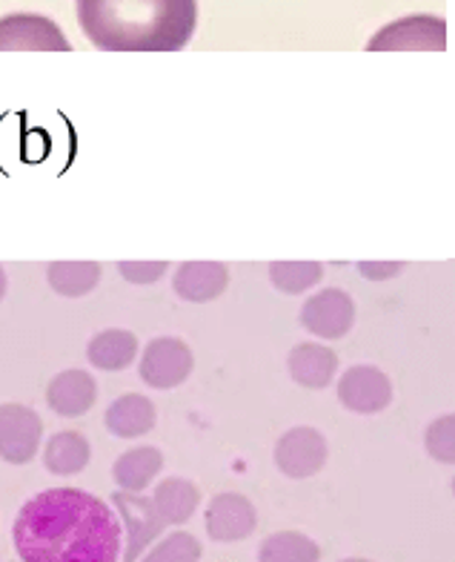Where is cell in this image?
I'll list each match as a JSON object with an SVG mask.
<instances>
[{"label": "cell", "instance_id": "6da1fadb", "mask_svg": "<svg viewBox=\"0 0 455 562\" xmlns=\"http://www.w3.org/2000/svg\"><path fill=\"white\" fill-rule=\"evenodd\" d=\"M21 562H118V514L78 488H49L23 505L12 528Z\"/></svg>", "mask_w": 455, "mask_h": 562}, {"label": "cell", "instance_id": "7a4b0ae2", "mask_svg": "<svg viewBox=\"0 0 455 562\" xmlns=\"http://www.w3.org/2000/svg\"><path fill=\"white\" fill-rule=\"evenodd\" d=\"M89 44L106 53H178L195 35V0H75Z\"/></svg>", "mask_w": 455, "mask_h": 562}, {"label": "cell", "instance_id": "3957f363", "mask_svg": "<svg viewBox=\"0 0 455 562\" xmlns=\"http://www.w3.org/2000/svg\"><path fill=\"white\" fill-rule=\"evenodd\" d=\"M115 514L121 519V531H124V548H121V560L138 562L140 554L152 546L163 533V519L155 510L152 499L144 494H129V491H118L112 496Z\"/></svg>", "mask_w": 455, "mask_h": 562}, {"label": "cell", "instance_id": "277c9868", "mask_svg": "<svg viewBox=\"0 0 455 562\" xmlns=\"http://www.w3.org/2000/svg\"><path fill=\"white\" fill-rule=\"evenodd\" d=\"M192 368H195V359H192L190 345L175 336L149 341L140 356V379L155 391H172V387L184 385Z\"/></svg>", "mask_w": 455, "mask_h": 562}, {"label": "cell", "instance_id": "5b68a950", "mask_svg": "<svg viewBox=\"0 0 455 562\" xmlns=\"http://www.w3.org/2000/svg\"><path fill=\"white\" fill-rule=\"evenodd\" d=\"M44 439V422L26 405H0V459L9 465L32 462Z\"/></svg>", "mask_w": 455, "mask_h": 562}, {"label": "cell", "instance_id": "8992f818", "mask_svg": "<svg viewBox=\"0 0 455 562\" xmlns=\"http://www.w3.org/2000/svg\"><path fill=\"white\" fill-rule=\"evenodd\" d=\"M338 400L353 414H382L393 402V382L373 364H355L338 379Z\"/></svg>", "mask_w": 455, "mask_h": 562}, {"label": "cell", "instance_id": "52a82bcc", "mask_svg": "<svg viewBox=\"0 0 455 562\" xmlns=\"http://www.w3.org/2000/svg\"><path fill=\"white\" fill-rule=\"evenodd\" d=\"M355 302L350 293L338 288H327L307 299L302 311V325L318 339H341L353 330Z\"/></svg>", "mask_w": 455, "mask_h": 562}, {"label": "cell", "instance_id": "ba28073f", "mask_svg": "<svg viewBox=\"0 0 455 562\" xmlns=\"http://www.w3.org/2000/svg\"><path fill=\"white\" fill-rule=\"evenodd\" d=\"M327 439L316 428H293L275 445V462L289 480L316 476L327 462Z\"/></svg>", "mask_w": 455, "mask_h": 562}, {"label": "cell", "instance_id": "9c48e42d", "mask_svg": "<svg viewBox=\"0 0 455 562\" xmlns=\"http://www.w3.org/2000/svg\"><path fill=\"white\" fill-rule=\"evenodd\" d=\"M258 526L255 505L241 494H218L206 508V533L215 542H241Z\"/></svg>", "mask_w": 455, "mask_h": 562}, {"label": "cell", "instance_id": "30bf717a", "mask_svg": "<svg viewBox=\"0 0 455 562\" xmlns=\"http://www.w3.org/2000/svg\"><path fill=\"white\" fill-rule=\"evenodd\" d=\"M0 49H58V53H67L69 41L46 18L9 15L0 21Z\"/></svg>", "mask_w": 455, "mask_h": 562}, {"label": "cell", "instance_id": "8fae6325", "mask_svg": "<svg viewBox=\"0 0 455 562\" xmlns=\"http://www.w3.org/2000/svg\"><path fill=\"white\" fill-rule=\"evenodd\" d=\"M98 400V385L95 379L89 376L87 370H60L58 376L52 379L49 387H46V402L58 416H75L89 414L95 407Z\"/></svg>", "mask_w": 455, "mask_h": 562}, {"label": "cell", "instance_id": "7c38bea8", "mask_svg": "<svg viewBox=\"0 0 455 562\" xmlns=\"http://www.w3.org/2000/svg\"><path fill=\"white\" fill-rule=\"evenodd\" d=\"M229 284V270L218 261H186L175 270L172 288L184 302H213Z\"/></svg>", "mask_w": 455, "mask_h": 562}, {"label": "cell", "instance_id": "4fadbf2b", "mask_svg": "<svg viewBox=\"0 0 455 562\" xmlns=\"http://www.w3.org/2000/svg\"><path fill=\"white\" fill-rule=\"evenodd\" d=\"M287 368L289 376H293L298 385L309 387V391H321V387H327L332 379H335L338 356L335 350L316 345V341H304V345L289 350Z\"/></svg>", "mask_w": 455, "mask_h": 562}, {"label": "cell", "instance_id": "5bb4252c", "mask_svg": "<svg viewBox=\"0 0 455 562\" xmlns=\"http://www.w3.org/2000/svg\"><path fill=\"white\" fill-rule=\"evenodd\" d=\"M106 428L118 439L144 437L155 428V405L140 393H126L106 411Z\"/></svg>", "mask_w": 455, "mask_h": 562}, {"label": "cell", "instance_id": "9a60e30c", "mask_svg": "<svg viewBox=\"0 0 455 562\" xmlns=\"http://www.w3.org/2000/svg\"><path fill=\"white\" fill-rule=\"evenodd\" d=\"M149 499H152L155 510L161 514L163 526H184L186 519H192V514L198 510L201 491L190 480L169 476L161 485H155V494Z\"/></svg>", "mask_w": 455, "mask_h": 562}, {"label": "cell", "instance_id": "2e32d148", "mask_svg": "<svg viewBox=\"0 0 455 562\" xmlns=\"http://www.w3.org/2000/svg\"><path fill=\"white\" fill-rule=\"evenodd\" d=\"M161 471L163 453L158 448H149V445H140V448L126 451L115 462V468H112V474H115V482L121 485V491H129V494H144Z\"/></svg>", "mask_w": 455, "mask_h": 562}, {"label": "cell", "instance_id": "e0dca14e", "mask_svg": "<svg viewBox=\"0 0 455 562\" xmlns=\"http://www.w3.org/2000/svg\"><path fill=\"white\" fill-rule=\"evenodd\" d=\"M89 457H92V448H89L87 439L75 430H60L46 442L44 451V465L49 474L55 476H75L81 474L83 468L89 465Z\"/></svg>", "mask_w": 455, "mask_h": 562}, {"label": "cell", "instance_id": "ac0fdd59", "mask_svg": "<svg viewBox=\"0 0 455 562\" xmlns=\"http://www.w3.org/2000/svg\"><path fill=\"white\" fill-rule=\"evenodd\" d=\"M89 362L95 364L98 370H124L135 362L138 356V336L129 330H103L95 339L89 341L87 348Z\"/></svg>", "mask_w": 455, "mask_h": 562}, {"label": "cell", "instance_id": "d6986e66", "mask_svg": "<svg viewBox=\"0 0 455 562\" xmlns=\"http://www.w3.org/2000/svg\"><path fill=\"white\" fill-rule=\"evenodd\" d=\"M49 288L67 299H81L101 284V265L95 261H55L46 270Z\"/></svg>", "mask_w": 455, "mask_h": 562}, {"label": "cell", "instance_id": "ffe728a7", "mask_svg": "<svg viewBox=\"0 0 455 562\" xmlns=\"http://www.w3.org/2000/svg\"><path fill=\"white\" fill-rule=\"evenodd\" d=\"M321 548L302 531H278L266 537L258 551V562H318Z\"/></svg>", "mask_w": 455, "mask_h": 562}, {"label": "cell", "instance_id": "44dd1931", "mask_svg": "<svg viewBox=\"0 0 455 562\" xmlns=\"http://www.w3.org/2000/svg\"><path fill=\"white\" fill-rule=\"evenodd\" d=\"M323 276V267L318 261H275L270 265V279L281 293H307L309 288H316Z\"/></svg>", "mask_w": 455, "mask_h": 562}, {"label": "cell", "instance_id": "7402d4cb", "mask_svg": "<svg viewBox=\"0 0 455 562\" xmlns=\"http://www.w3.org/2000/svg\"><path fill=\"white\" fill-rule=\"evenodd\" d=\"M201 542L186 531H175L163 537L140 562H198Z\"/></svg>", "mask_w": 455, "mask_h": 562}, {"label": "cell", "instance_id": "603a6c76", "mask_svg": "<svg viewBox=\"0 0 455 562\" xmlns=\"http://www.w3.org/2000/svg\"><path fill=\"white\" fill-rule=\"evenodd\" d=\"M426 451L441 465H453L455 462V419L453 416H441L426 430Z\"/></svg>", "mask_w": 455, "mask_h": 562}, {"label": "cell", "instance_id": "cb8c5ba5", "mask_svg": "<svg viewBox=\"0 0 455 562\" xmlns=\"http://www.w3.org/2000/svg\"><path fill=\"white\" fill-rule=\"evenodd\" d=\"M118 270L129 284H155L167 273V261H121Z\"/></svg>", "mask_w": 455, "mask_h": 562}, {"label": "cell", "instance_id": "d4e9b609", "mask_svg": "<svg viewBox=\"0 0 455 562\" xmlns=\"http://www.w3.org/2000/svg\"><path fill=\"white\" fill-rule=\"evenodd\" d=\"M401 261H361L359 265V273L364 279H373V281H384V279H393L396 273H401Z\"/></svg>", "mask_w": 455, "mask_h": 562}, {"label": "cell", "instance_id": "484cf974", "mask_svg": "<svg viewBox=\"0 0 455 562\" xmlns=\"http://www.w3.org/2000/svg\"><path fill=\"white\" fill-rule=\"evenodd\" d=\"M7 293V273H3V267H0V299Z\"/></svg>", "mask_w": 455, "mask_h": 562}, {"label": "cell", "instance_id": "4316f807", "mask_svg": "<svg viewBox=\"0 0 455 562\" xmlns=\"http://www.w3.org/2000/svg\"><path fill=\"white\" fill-rule=\"evenodd\" d=\"M341 562H369V560H361V557H350V560H341Z\"/></svg>", "mask_w": 455, "mask_h": 562}]
</instances>
